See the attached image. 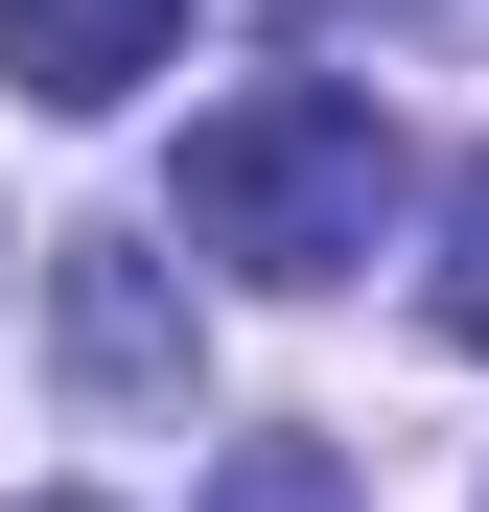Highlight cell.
Instances as JSON below:
<instances>
[{"mask_svg": "<svg viewBox=\"0 0 489 512\" xmlns=\"http://www.w3.org/2000/svg\"><path fill=\"white\" fill-rule=\"evenodd\" d=\"M396 233V117L350 94V70H257V94L187 117V256H233V280H350V256Z\"/></svg>", "mask_w": 489, "mask_h": 512, "instance_id": "6da1fadb", "label": "cell"}, {"mask_svg": "<svg viewBox=\"0 0 489 512\" xmlns=\"http://www.w3.org/2000/svg\"><path fill=\"white\" fill-rule=\"evenodd\" d=\"M47 303H70V373H94L117 419H163V396H187V280H163L140 233H70V256H47Z\"/></svg>", "mask_w": 489, "mask_h": 512, "instance_id": "7a4b0ae2", "label": "cell"}, {"mask_svg": "<svg viewBox=\"0 0 489 512\" xmlns=\"http://www.w3.org/2000/svg\"><path fill=\"white\" fill-rule=\"evenodd\" d=\"M163 47H187V0H0V70H24L47 117H117Z\"/></svg>", "mask_w": 489, "mask_h": 512, "instance_id": "3957f363", "label": "cell"}, {"mask_svg": "<svg viewBox=\"0 0 489 512\" xmlns=\"http://www.w3.org/2000/svg\"><path fill=\"white\" fill-rule=\"evenodd\" d=\"M210 512H373V489H350V443H233Z\"/></svg>", "mask_w": 489, "mask_h": 512, "instance_id": "277c9868", "label": "cell"}, {"mask_svg": "<svg viewBox=\"0 0 489 512\" xmlns=\"http://www.w3.org/2000/svg\"><path fill=\"white\" fill-rule=\"evenodd\" d=\"M420 303H443V350H489V163L443 187V280H420Z\"/></svg>", "mask_w": 489, "mask_h": 512, "instance_id": "5b68a950", "label": "cell"}, {"mask_svg": "<svg viewBox=\"0 0 489 512\" xmlns=\"http://www.w3.org/2000/svg\"><path fill=\"white\" fill-rule=\"evenodd\" d=\"M47 512H70V489H47Z\"/></svg>", "mask_w": 489, "mask_h": 512, "instance_id": "8992f818", "label": "cell"}]
</instances>
